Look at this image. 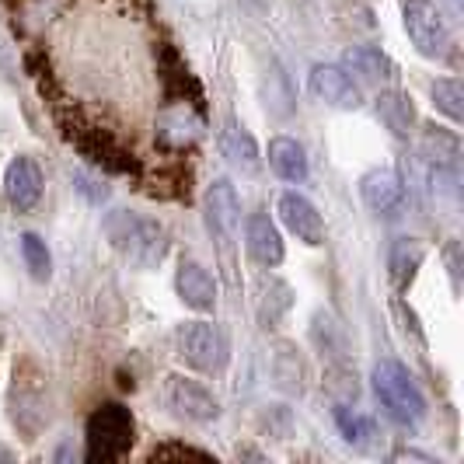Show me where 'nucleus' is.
<instances>
[{"label":"nucleus","instance_id":"393cba45","mask_svg":"<svg viewBox=\"0 0 464 464\" xmlns=\"http://www.w3.org/2000/svg\"><path fill=\"white\" fill-rule=\"evenodd\" d=\"M335 422H339L346 443H353V447H367V437H373L371 422L363 416H356V412H349V409H343V405L335 409Z\"/></svg>","mask_w":464,"mask_h":464},{"label":"nucleus","instance_id":"39448f33","mask_svg":"<svg viewBox=\"0 0 464 464\" xmlns=\"http://www.w3.org/2000/svg\"><path fill=\"white\" fill-rule=\"evenodd\" d=\"M175 346H179V356L199 373H224L227 360H231L227 335L213 322H186V325H179Z\"/></svg>","mask_w":464,"mask_h":464},{"label":"nucleus","instance_id":"423d86ee","mask_svg":"<svg viewBox=\"0 0 464 464\" xmlns=\"http://www.w3.org/2000/svg\"><path fill=\"white\" fill-rule=\"evenodd\" d=\"M405 32L412 46L430 60H447L454 53V35L433 0H405Z\"/></svg>","mask_w":464,"mask_h":464},{"label":"nucleus","instance_id":"f03ea898","mask_svg":"<svg viewBox=\"0 0 464 464\" xmlns=\"http://www.w3.org/2000/svg\"><path fill=\"white\" fill-rule=\"evenodd\" d=\"M133 440H137L133 412L126 405H119V401H105L88 416V426H84V461H119V458L130 454Z\"/></svg>","mask_w":464,"mask_h":464},{"label":"nucleus","instance_id":"5701e85b","mask_svg":"<svg viewBox=\"0 0 464 464\" xmlns=\"http://www.w3.org/2000/svg\"><path fill=\"white\" fill-rule=\"evenodd\" d=\"M433 102H437V109H440L443 116L450 119V122H461L464 119V84L458 77H440L433 88Z\"/></svg>","mask_w":464,"mask_h":464},{"label":"nucleus","instance_id":"a211bd4d","mask_svg":"<svg viewBox=\"0 0 464 464\" xmlns=\"http://www.w3.org/2000/svg\"><path fill=\"white\" fill-rule=\"evenodd\" d=\"M377 116L395 137H409L416 126V105L405 92H384L377 98Z\"/></svg>","mask_w":464,"mask_h":464},{"label":"nucleus","instance_id":"9d476101","mask_svg":"<svg viewBox=\"0 0 464 464\" xmlns=\"http://www.w3.org/2000/svg\"><path fill=\"white\" fill-rule=\"evenodd\" d=\"M307 92L314 94L318 102H325L332 109H360L363 105V94H360V84L349 77L343 67H332V63H318L311 67V77H307Z\"/></svg>","mask_w":464,"mask_h":464},{"label":"nucleus","instance_id":"cd10ccee","mask_svg":"<svg viewBox=\"0 0 464 464\" xmlns=\"http://www.w3.org/2000/svg\"><path fill=\"white\" fill-rule=\"evenodd\" d=\"M447 266H450V276H454V286H461V262H458V241H450L447 245Z\"/></svg>","mask_w":464,"mask_h":464},{"label":"nucleus","instance_id":"0eeeda50","mask_svg":"<svg viewBox=\"0 0 464 464\" xmlns=\"http://www.w3.org/2000/svg\"><path fill=\"white\" fill-rule=\"evenodd\" d=\"M158 143L171 154H186L188 147H196V140L203 137V109L196 102L171 98L158 112Z\"/></svg>","mask_w":464,"mask_h":464},{"label":"nucleus","instance_id":"f257e3e1","mask_svg":"<svg viewBox=\"0 0 464 464\" xmlns=\"http://www.w3.org/2000/svg\"><path fill=\"white\" fill-rule=\"evenodd\" d=\"M102 231L119 256L137 269H154L168 256V231H164V224L150 220V217H140L130 209H112L105 217Z\"/></svg>","mask_w":464,"mask_h":464},{"label":"nucleus","instance_id":"7ed1b4c3","mask_svg":"<svg viewBox=\"0 0 464 464\" xmlns=\"http://www.w3.org/2000/svg\"><path fill=\"white\" fill-rule=\"evenodd\" d=\"M373 395L381 398L384 412L401 426H416L426 416V398L416 388L412 373L395 360H381L373 367Z\"/></svg>","mask_w":464,"mask_h":464},{"label":"nucleus","instance_id":"412c9836","mask_svg":"<svg viewBox=\"0 0 464 464\" xmlns=\"http://www.w3.org/2000/svg\"><path fill=\"white\" fill-rule=\"evenodd\" d=\"M220 147H224V154L231 158L234 164H241V168H256L258 164V147L252 133L245 130V126H237V122H227L224 126V133H220Z\"/></svg>","mask_w":464,"mask_h":464},{"label":"nucleus","instance_id":"1a4fd4ad","mask_svg":"<svg viewBox=\"0 0 464 464\" xmlns=\"http://www.w3.org/2000/svg\"><path fill=\"white\" fill-rule=\"evenodd\" d=\"M276 209L283 227L294 234L297 241H304L307 248L325 245V220H322V213L314 209V203L307 196H301V192H283Z\"/></svg>","mask_w":464,"mask_h":464},{"label":"nucleus","instance_id":"20e7f679","mask_svg":"<svg viewBox=\"0 0 464 464\" xmlns=\"http://www.w3.org/2000/svg\"><path fill=\"white\" fill-rule=\"evenodd\" d=\"M70 140L77 143V150L102 171L112 175H140V158L112 133V130H98V126H84V122H67Z\"/></svg>","mask_w":464,"mask_h":464},{"label":"nucleus","instance_id":"a878e982","mask_svg":"<svg viewBox=\"0 0 464 464\" xmlns=\"http://www.w3.org/2000/svg\"><path fill=\"white\" fill-rule=\"evenodd\" d=\"M168 458H203L207 461L209 454L199 447H188V443H164V447L150 450V461H168Z\"/></svg>","mask_w":464,"mask_h":464},{"label":"nucleus","instance_id":"dca6fc26","mask_svg":"<svg viewBox=\"0 0 464 464\" xmlns=\"http://www.w3.org/2000/svg\"><path fill=\"white\" fill-rule=\"evenodd\" d=\"M422 258H426V245L419 237H395L392 256H388V276L395 283V290H405L412 283Z\"/></svg>","mask_w":464,"mask_h":464},{"label":"nucleus","instance_id":"4be33fe9","mask_svg":"<svg viewBox=\"0 0 464 464\" xmlns=\"http://www.w3.org/2000/svg\"><path fill=\"white\" fill-rule=\"evenodd\" d=\"M294 304V294L290 286L276 276H266L262 279V304H258V314H262V325H276L279 318L290 311Z\"/></svg>","mask_w":464,"mask_h":464},{"label":"nucleus","instance_id":"f3484780","mask_svg":"<svg viewBox=\"0 0 464 464\" xmlns=\"http://www.w3.org/2000/svg\"><path fill=\"white\" fill-rule=\"evenodd\" d=\"M269 168L283 182H304L307 179V154L297 140L276 137L269 143Z\"/></svg>","mask_w":464,"mask_h":464},{"label":"nucleus","instance_id":"4468645a","mask_svg":"<svg viewBox=\"0 0 464 464\" xmlns=\"http://www.w3.org/2000/svg\"><path fill=\"white\" fill-rule=\"evenodd\" d=\"M175 290H179L182 304L192 307V311H199V314H207V311L217 307V279L209 276L199 262H192V258H186V262L179 266V273H175Z\"/></svg>","mask_w":464,"mask_h":464},{"label":"nucleus","instance_id":"f8f14e48","mask_svg":"<svg viewBox=\"0 0 464 464\" xmlns=\"http://www.w3.org/2000/svg\"><path fill=\"white\" fill-rule=\"evenodd\" d=\"M4 192H7V203L18 209V213H28V209L39 207L43 199V171L32 158H14L7 164V175H4Z\"/></svg>","mask_w":464,"mask_h":464},{"label":"nucleus","instance_id":"aec40b11","mask_svg":"<svg viewBox=\"0 0 464 464\" xmlns=\"http://www.w3.org/2000/svg\"><path fill=\"white\" fill-rule=\"evenodd\" d=\"M346 67H353L356 73H363L367 81H388L395 77V63L373 46H353L346 53Z\"/></svg>","mask_w":464,"mask_h":464},{"label":"nucleus","instance_id":"6ab92c4d","mask_svg":"<svg viewBox=\"0 0 464 464\" xmlns=\"http://www.w3.org/2000/svg\"><path fill=\"white\" fill-rule=\"evenodd\" d=\"M422 154L430 161H437L440 168H458V158H461V140L458 133L443 130V126H430L422 133Z\"/></svg>","mask_w":464,"mask_h":464},{"label":"nucleus","instance_id":"b1692460","mask_svg":"<svg viewBox=\"0 0 464 464\" xmlns=\"http://www.w3.org/2000/svg\"><path fill=\"white\" fill-rule=\"evenodd\" d=\"M22 256H24V266H28V273L39 279V283H46L49 273H53V258H49V248L46 241L39 237V234H22Z\"/></svg>","mask_w":464,"mask_h":464},{"label":"nucleus","instance_id":"2eb2a0df","mask_svg":"<svg viewBox=\"0 0 464 464\" xmlns=\"http://www.w3.org/2000/svg\"><path fill=\"white\" fill-rule=\"evenodd\" d=\"M245 245H248V256L256 258L258 266L273 269L283 262V237H279V227L269 220V213H252L248 224H245Z\"/></svg>","mask_w":464,"mask_h":464},{"label":"nucleus","instance_id":"ddd939ff","mask_svg":"<svg viewBox=\"0 0 464 464\" xmlns=\"http://www.w3.org/2000/svg\"><path fill=\"white\" fill-rule=\"evenodd\" d=\"M360 196L377 217H395L405 203V186L392 168H373L360 179Z\"/></svg>","mask_w":464,"mask_h":464},{"label":"nucleus","instance_id":"bb28decb","mask_svg":"<svg viewBox=\"0 0 464 464\" xmlns=\"http://www.w3.org/2000/svg\"><path fill=\"white\" fill-rule=\"evenodd\" d=\"M14 70H18V63H14V49H11V43L0 35V73H4V77H14Z\"/></svg>","mask_w":464,"mask_h":464},{"label":"nucleus","instance_id":"6e6552de","mask_svg":"<svg viewBox=\"0 0 464 464\" xmlns=\"http://www.w3.org/2000/svg\"><path fill=\"white\" fill-rule=\"evenodd\" d=\"M237 220H241V203H237V192L227 179H217L207 188V227L213 234V241L220 245V252L227 256L237 237Z\"/></svg>","mask_w":464,"mask_h":464},{"label":"nucleus","instance_id":"9b49d317","mask_svg":"<svg viewBox=\"0 0 464 464\" xmlns=\"http://www.w3.org/2000/svg\"><path fill=\"white\" fill-rule=\"evenodd\" d=\"M164 398L179 416L192 419V422H213L220 416V401L209 395L199 381H188V377H179V373L168 377Z\"/></svg>","mask_w":464,"mask_h":464},{"label":"nucleus","instance_id":"c85d7f7f","mask_svg":"<svg viewBox=\"0 0 464 464\" xmlns=\"http://www.w3.org/2000/svg\"><path fill=\"white\" fill-rule=\"evenodd\" d=\"M450 4H454V7H461V0H450Z\"/></svg>","mask_w":464,"mask_h":464}]
</instances>
